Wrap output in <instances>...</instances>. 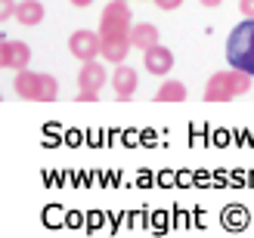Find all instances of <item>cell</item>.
I'll return each instance as SVG.
<instances>
[{"label":"cell","instance_id":"6da1fadb","mask_svg":"<svg viewBox=\"0 0 254 238\" xmlns=\"http://www.w3.org/2000/svg\"><path fill=\"white\" fill-rule=\"evenodd\" d=\"M130 28L133 16L127 0H109V6L99 16V37H103V59L112 65H121L130 53Z\"/></svg>","mask_w":254,"mask_h":238},{"label":"cell","instance_id":"7a4b0ae2","mask_svg":"<svg viewBox=\"0 0 254 238\" xmlns=\"http://www.w3.org/2000/svg\"><path fill=\"white\" fill-rule=\"evenodd\" d=\"M12 90L25 102H56L59 96V81L53 74H41L31 68L16 71V81H12Z\"/></svg>","mask_w":254,"mask_h":238},{"label":"cell","instance_id":"3957f363","mask_svg":"<svg viewBox=\"0 0 254 238\" xmlns=\"http://www.w3.org/2000/svg\"><path fill=\"white\" fill-rule=\"evenodd\" d=\"M226 62L254 78V19H242L226 37Z\"/></svg>","mask_w":254,"mask_h":238},{"label":"cell","instance_id":"277c9868","mask_svg":"<svg viewBox=\"0 0 254 238\" xmlns=\"http://www.w3.org/2000/svg\"><path fill=\"white\" fill-rule=\"evenodd\" d=\"M251 90V74L248 71H217L211 74L208 84H205V102H233V99L245 96Z\"/></svg>","mask_w":254,"mask_h":238},{"label":"cell","instance_id":"5b68a950","mask_svg":"<svg viewBox=\"0 0 254 238\" xmlns=\"http://www.w3.org/2000/svg\"><path fill=\"white\" fill-rule=\"evenodd\" d=\"M68 53L78 62H90L96 56H103V37H99V31H90V28L74 31L68 37Z\"/></svg>","mask_w":254,"mask_h":238},{"label":"cell","instance_id":"8992f818","mask_svg":"<svg viewBox=\"0 0 254 238\" xmlns=\"http://www.w3.org/2000/svg\"><path fill=\"white\" fill-rule=\"evenodd\" d=\"M0 65L3 68H12V71H22L31 65V47L25 41H6L0 44Z\"/></svg>","mask_w":254,"mask_h":238},{"label":"cell","instance_id":"52a82bcc","mask_svg":"<svg viewBox=\"0 0 254 238\" xmlns=\"http://www.w3.org/2000/svg\"><path fill=\"white\" fill-rule=\"evenodd\" d=\"M139 87V74L130 68V65H115V71H112V90H115V99L118 102H127V99H133Z\"/></svg>","mask_w":254,"mask_h":238},{"label":"cell","instance_id":"ba28073f","mask_svg":"<svg viewBox=\"0 0 254 238\" xmlns=\"http://www.w3.org/2000/svg\"><path fill=\"white\" fill-rule=\"evenodd\" d=\"M143 65H146V71L149 74H158V78H164L171 68H174V53L168 47H152V49H146L143 53Z\"/></svg>","mask_w":254,"mask_h":238},{"label":"cell","instance_id":"9c48e42d","mask_svg":"<svg viewBox=\"0 0 254 238\" xmlns=\"http://www.w3.org/2000/svg\"><path fill=\"white\" fill-rule=\"evenodd\" d=\"M106 81H109L106 65L96 62V59L84 62L81 71H78V87H81V90H99V87H106Z\"/></svg>","mask_w":254,"mask_h":238},{"label":"cell","instance_id":"30bf717a","mask_svg":"<svg viewBox=\"0 0 254 238\" xmlns=\"http://www.w3.org/2000/svg\"><path fill=\"white\" fill-rule=\"evenodd\" d=\"M130 44L146 53V49H152V47L161 44V31L152 22H139V25H133V28H130Z\"/></svg>","mask_w":254,"mask_h":238},{"label":"cell","instance_id":"8fae6325","mask_svg":"<svg viewBox=\"0 0 254 238\" xmlns=\"http://www.w3.org/2000/svg\"><path fill=\"white\" fill-rule=\"evenodd\" d=\"M44 16H47V9H44V3H41V0H22V3H19V9H16V19H19V25H28V28H34V25H41V22H44Z\"/></svg>","mask_w":254,"mask_h":238},{"label":"cell","instance_id":"7c38bea8","mask_svg":"<svg viewBox=\"0 0 254 238\" xmlns=\"http://www.w3.org/2000/svg\"><path fill=\"white\" fill-rule=\"evenodd\" d=\"M155 102H186V84L180 81H164L155 90Z\"/></svg>","mask_w":254,"mask_h":238},{"label":"cell","instance_id":"4fadbf2b","mask_svg":"<svg viewBox=\"0 0 254 238\" xmlns=\"http://www.w3.org/2000/svg\"><path fill=\"white\" fill-rule=\"evenodd\" d=\"M0 9H3V12H0L3 19H16V9H19V3H12V0H0Z\"/></svg>","mask_w":254,"mask_h":238},{"label":"cell","instance_id":"5bb4252c","mask_svg":"<svg viewBox=\"0 0 254 238\" xmlns=\"http://www.w3.org/2000/svg\"><path fill=\"white\" fill-rule=\"evenodd\" d=\"M155 6H158L161 12H174V9L183 6V0H155Z\"/></svg>","mask_w":254,"mask_h":238},{"label":"cell","instance_id":"9a60e30c","mask_svg":"<svg viewBox=\"0 0 254 238\" xmlns=\"http://www.w3.org/2000/svg\"><path fill=\"white\" fill-rule=\"evenodd\" d=\"M239 12L245 19H254V0H239Z\"/></svg>","mask_w":254,"mask_h":238},{"label":"cell","instance_id":"2e32d148","mask_svg":"<svg viewBox=\"0 0 254 238\" xmlns=\"http://www.w3.org/2000/svg\"><path fill=\"white\" fill-rule=\"evenodd\" d=\"M99 99V90H81L78 93V102H96Z\"/></svg>","mask_w":254,"mask_h":238},{"label":"cell","instance_id":"e0dca14e","mask_svg":"<svg viewBox=\"0 0 254 238\" xmlns=\"http://www.w3.org/2000/svg\"><path fill=\"white\" fill-rule=\"evenodd\" d=\"M68 3H71V6H78V9H87V6L93 3V0H68Z\"/></svg>","mask_w":254,"mask_h":238},{"label":"cell","instance_id":"ac0fdd59","mask_svg":"<svg viewBox=\"0 0 254 238\" xmlns=\"http://www.w3.org/2000/svg\"><path fill=\"white\" fill-rule=\"evenodd\" d=\"M223 0H201V6H220Z\"/></svg>","mask_w":254,"mask_h":238}]
</instances>
